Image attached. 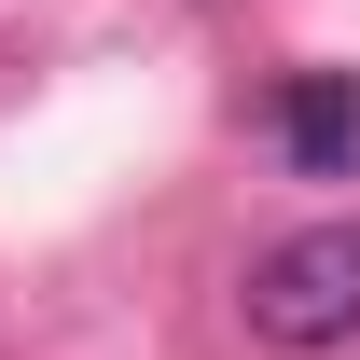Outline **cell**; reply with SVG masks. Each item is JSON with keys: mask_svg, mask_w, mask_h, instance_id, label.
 I'll return each mask as SVG.
<instances>
[{"mask_svg": "<svg viewBox=\"0 0 360 360\" xmlns=\"http://www.w3.org/2000/svg\"><path fill=\"white\" fill-rule=\"evenodd\" d=\"M250 333L264 347H347L360 333V222H305V236H277L264 264H250Z\"/></svg>", "mask_w": 360, "mask_h": 360, "instance_id": "6da1fadb", "label": "cell"}, {"mask_svg": "<svg viewBox=\"0 0 360 360\" xmlns=\"http://www.w3.org/2000/svg\"><path fill=\"white\" fill-rule=\"evenodd\" d=\"M277 153L305 180H360V70H305L277 84Z\"/></svg>", "mask_w": 360, "mask_h": 360, "instance_id": "7a4b0ae2", "label": "cell"}]
</instances>
